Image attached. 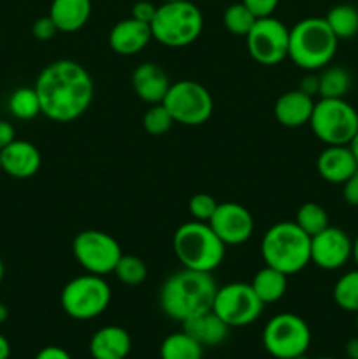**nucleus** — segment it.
Masks as SVG:
<instances>
[{"label": "nucleus", "instance_id": "1", "mask_svg": "<svg viewBox=\"0 0 358 359\" xmlns=\"http://www.w3.org/2000/svg\"><path fill=\"white\" fill-rule=\"evenodd\" d=\"M34 88L41 102V114L56 123H70L81 118L95 95L90 72L74 60H56L46 65Z\"/></svg>", "mask_w": 358, "mask_h": 359}, {"label": "nucleus", "instance_id": "2", "mask_svg": "<svg viewBox=\"0 0 358 359\" xmlns=\"http://www.w3.org/2000/svg\"><path fill=\"white\" fill-rule=\"evenodd\" d=\"M216 290L211 273L183 269L161 284L158 302L167 318L185 323L193 316L211 311Z\"/></svg>", "mask_w": 358, "mask_h": 359}, {"label": "nucleus", "instance_id": "3", "mask_svg": "<svg viewBox=\"0 0 358 359\" xmlns=\"http://www.w3.org/2000/svg\"><path fill=\"white\" fill-rule=\"evenodd\" d=\"M339 39L325 18H304L290 28L288 58L302 70L316 72L332 62Z\"/></svg>", "mask_w": 358, "mask_h": 359}, {"label": "nucleus", "instance_id": "4", "mask_svg": "<svg viewBox=\"0 0 358 359\" xmlns=\"http://www.w3.org/2000/svg\"><path fill=\"white\" fill-rule=\"evenodd\" d=\"M262 258L265 265L295 276L311 263V237L295 221H279L263 235Z\"/></svg>", "mask_w": 358, "mask_h": 359}, {"label": "nucleus", "instance_id": "5", "mask_svg": "<svg viewBox=\"0 0 358 359\" xmlns=\"http://www.w3.org/2000/svg\"><path fill=\"white\" fill-rule=\"evenodd\" d=\"M172 249L183 269L211 273L223 263L227 245L218 238L209 223L188 221L174 231Z\"/></svg>", "mask_w": 358, "mask_h": 359}, {"label": "nucleus", "instance_id": "6", "mask_svg": "<svg viewBox=\"0 0 358 359\" xmlns=\"http://www.w3.org/2000/svg\"><path fill=\"white\" fill-rule=\"evenodd\" d=\"M151 35L167 48H186L200 37L204 30L202 11L190 0L164 2L157 7L151 21Z\"/></svg>", "mask_w": 358, "mask_h": 359}, {"label": "nucleus", "instance_id": "7", "mask_svg": "<svg viewBox=\"0 0 358 359\" xmlns=\"http://www.w3.org/2000/svg\"><path fill=\"white\" fill-rule=\"evenodd\" d=\"M309 126L325 146H350L358 132V112L344 98H319Z\"/></svg>", "mask_w": 358, "mask_h": 359}, {"label": "nucleus", "instance_id": "8", "mask_svg": "<svg viewBox=\"0 0 358 359\" xmlns=\"http://www.w3.org/2000/svg\"><path fill=\"white\" fill-rule=\"evenodd\" d=\"M112 291L102 276L86 273L74 277L60 293V305L69 318L76 321H90L107 311Z\"/></svg>", "mask_w": 358, "mask_h": 359}, {"label": "nucleus", "instance_id": "9", "mask_svg": "<svg viewBox=\"0 0 358 359\" xmlns=\"http://www.w3.org/2000/svg\"><path fill=\"white\" fill-rule=\"evenodd\" d=\"M262 342L274 359H300L311 346V328L300 316L281 312L267 321Z\"/></svg>", "mask_w": 358, "mask_h": 359}, {"label": "nucleus", "instance_id": "10", "mask_svg": "<svg viewBox=\"0 0 358 359\" xmlns=\"http://www.w3.org/2000/svg\"><path fill=\"white\" fill-rule=\"evenodd\" d=\"M161 104L167 107L175 123L185 126H200L209 121L214 102L204 84L192 79L172 83Z\"/></svg>", "mask_w": 358, "mask_h": 359}, {"label": "nucleus", "instance_id": "11", "mask_svg": "<svg viewBox=\"0 0 358 359\" xmlns=\"http://www.w3.org/2000/svg\"><path fill=\"white\" fill-rule=\"evenodd\" d=\"M263 307L251 284L230 283L218 287L211 309L230 328H244L262 316Z\"/></svg>", "mask_w": 358, "mask_h": 359}, {"label": "nucleus", "instance_id": "12", "mask_svg": "<svg viewBox=\"0 0 358 359\" xmlns=\"http://www.w3.org/2000/svg\"><path fill=\"white\" fill-rule=\"evenodd\" d=\"M72 252L76 262L88 273L102 277L114 272L123 256L119 242L100 230H84L77 233L72 242Z\"/></svg>", "mask_w": 358, "mask_h": 359}, {"label": "nucleus", "instance_id": "13", "mask_svg": "<svg viewBox=\"0 0 358 359\" xmlns=\"http://www.w3.org/2000/svg\"><path fill=\"white\" fill-rule=\"evenodd\" d=\"M246 46L255 62L262 65H277L288 58L290 28L277 18H258L246 35Z\"/></svg>", "mask_w": 358, "mask_h": 359}, {"label": "nucleus", "instance_id": "14", "mask_svg": "<svg viewBox=\"0 0 358 359\" xmlns=\"http://www.w3.org/2000/svg\"><path fill=\"white\" fill-rule=\"evenodd\" d=\"M353 258V241L344 230L326 226L311 237V263L321 270H339Z\"/></svg>", "mask_w": 358, "mask_h": 359}, {"label": "nucleus", "instance_id": "15", "mask_svg": "<svg viewBox=\"0 0 358 359\" xmlns=\"http://www.w3.org/2000/svg\"><path fill=\"white\" fill-rule=\"evenodd\" d=\"M209 226L225 245H241L251 238L255 219L244 205L235 202L218 203Z\"/></svg>", "mask_w": 358, "mask_h": 359}, {"label": "nucleus", "instance_id": "16", "mask_svg": "<svg viewBox=\"0 0 358 359\" xmlns=\"http://www.w3.org/2000/svg\"><path fill=\"white\" fill-rule=\"evenodd\" d=\"M42 163L41 151L28 140H13L0 149V170L14 179H30L39 172Z\"/></svg>", "mask_w": 358, "mask_h": 359}, {"label": "nucleus", "instance_id": "17", "mask_svg": "<svg viewBox=\"0 0 358 359\" xmlns=\"http://www.w3.org/2000/svg\"><path fill=\"white\" fill-rule=\"evenodd\" d=\"M316 168L323 181L344 184L358 170V161L350 146H326L316 160Z\"/></svg>", "mask_w": 358, "mask_h": 359}, {"label": "nucleus", "instance_id": "18", "mask_svg": "<svg viewBox=\"0 0 358 359\" xmlns=\"http://www.w3.org/2000/svg\"><path fill=\"white\" fill-rule=\"evenodd\" d=\"M151 39L153 35L150 25L133 20L132 16L118 21L109 32V46L121 56L137 55L150 44Z\"/></svg>", "mask_w": 358, "mask_h": 359}, {"label": "nucleus", "instance_id": "19", "mask_svg": "<svg viewBox=\"0 0 358 359\" xmlns=\"http://www.w3.org/2000/svg\"><path fill=\"white\" fill-rule=\"evenodd\" d=\"M171 79L160 65L144 62L132 72L133 91L147 104H161L171 88Z\"/></svg>", "mask_w": 358, "mask_h": 359}, {"label": "nucleus", "instance_id": "20", "mask_svg": "<svg viewBox=\"0 0 358 359\" xmlns=\"http://www.w3.org/2000/svg\"><path fill=\"white\" fill-rule=\"evenodd\" d=\"M88 351L91 359H126L132 351V339L125 328L109 325L91 335Z\"/></svg>", "mask_w": 358, "mask_h": 359}, {"label": "nucleus", "instance_id": "21", "mask_svg": "<svg viewBox=\"0 0 358 359\" xmlns=\"http://www.w3.org/2000/svg\"><path fill=\"white\" fill-rule=\"evenodd\" d=\"M312 109H314V98L302 93L300 90H291L277 98L274 105V116L277 123L286 128H298L309 125Z\"/></svg>", "mask_w": 358, "mask_h": 359}, {"label": "nucleus", "instance_id": "22", "mask_svg": "<svg viewBox=\"0 0 358 359\" xmlns=\"http://www.w3.org/2000/svg\"><path fill=\"white\" fill-rule=\"evenodd\" d=\"M183 330H185L188 335H192L200 346L206 349V347H216L227 340L228 332H230V326L227 323L221 321L214 311L202 312V314H197L193 318L186 319L183 323Z\"/></svg>", "mask_w": 358, "mask_h": 359}, {"label": "nucleus", "instance_id": "23", "mask_svg": "<svg viewBox=\"0 0 358 359\" xmlns=\"http://www.w3.org/2000/svg\"><path fill=\"white\" fill-rule=\"evenodd\" d=\"M91 14V0H53L49 18L55 21L58 32L72 34L88 23Z\"/></svg>", "mask_w": 358, "mask_h": 359}, {"label": "nucleus", "instance_id": "24", "mask_svg": "<svg viewBox=\"0 0 358 359\" xmlns=\"http://www.w3.org/2000/svg\"><path fill=\"white\" fill-rule=\"evenodd\" d=\"M251 287L256 293V297L262 300L263 305L276 304L284 297L288 290V276L265 265L255 273L251 280Z\"/></svg>", "mask_w": 358, "mask_h": 359}, {"label": "nucleus", "instance_id": "25", "mask_svg": "<svg viewBox=\"0 0 358 359\" xmlns=\"http://www.w3.org/2000/svg\"><path fill=\"white\" fill-rule=\"evenodd\" d=\"M204 347L183 330L165 337L160 344V359H202Z\"/></svg>", "mask_w": 358, "mask_h": 359}, {"label": "nucleus", "instance_id": "26", "mask_svg": "<svg viewBox=\"0 0 358 359\" xmlns=\"http://www.w3.org/2000/svg\"><path fill=\"white\" fill-rule=\"evenodd\" d=\"M325 20L339 41L351 39L358 34V9L350 4H339L332 7L326 13Z\"/></svg>", "mask_w": 358, "mask_h": 359}, {"label": "nucleus", "instance_id": "27", "mask_svg": "<svg viewBox=\"0 0 358 359\" xmlns=\"http://www.w3.org/2000/svg\"><path fill=\"white\" fill-rule=\"evenodd\" d=\"M351 88V74L344 67H325L319 74V98H344Z\"/></svg>", "mask_w": 358, "mask_h": 359}, {"label": "nucleus", "instance_id": "28", "mask_svg": "<svg viewBox=\"0 0 358 359\" xmlns=\"http://www.w3.org/2000/svg\"><path fill=\"white\" fill-rule=\"evenodd\" d=\"M333 302L346 312H358V269L350 270L333 284Z\"/></svg>", "mask_w": 358, "mask_h": 359}, {"label": "nucleus", "instance_id": "29", "mask_svg": "<svg viewBox=\"0 0 358 359\" xmlns=\"http://www.w3.org/2000/svg\"><path fill=\"white\" fill-rule=\"evenodd\" d=\"M11 114L16 119H34L35 116L41 114V102H39L35 88H18L11 93L9 102Z\"/></svg>", "mask_w": 358, "mask_h": 359}, {"label": "nucleus", "instance_id": "30", "mask_svg": "<svg viewBox=\"0 0 358 359\" xmlns=\"http://www.w3.org/2000/svg\"><path fill=\"white\" fill-rule=\"evenodd\" d=\"M295 223H297L309 237H312V235L319 233V231L325 230L326 226H330L329 214H326V210L316 202L302 203L297 210V216H295Z\"/></svg>", "mask_w": 358, "mask_h": 359}, {"label": "nucleus", "instance_id": "31", "mask_svg": "<svg viewBox=\"0 0 358 359\" xmlns=\"http://www.w3.org/2000/svg\"><path fill=\"white\" fill-rule=\"evenodd\" d=\"M256 20H258V18H256L242 2L228 6L223 14L225 28H227L230 34L242 35V37L248 35V32L251 30Z\"/></svg>", "mask_w": 358, "mask_h": 359}, {"label": "nucleus", "instance_id": "32", "mask_svg": "<svg viewBox=\"0 0 358 359\" xmlns=\"http://www.w3.org/2000/svg\"><path fill=\"white\" fill-rule=\"evenodd\" d=\"M112 273L118 277L119 283L126 284V286H139V284H142L146 280L147 266L137 256L123 255Z\"/></svg>", "mask_w": 358, "mask_h": 359}, {"label": "nucleus", "instance_id": "33", "mask_svg": "<svg viewBox=\"0 0 358 359\" xmlns=\"http://www.w3.org/2000/svg\"><path fill=\"white\" fill-rule=\"evenodd\" d=\"M174 123V118H172L171 112L167 111L164 104H153L142 118L144 130L151 135H164L172 128Z\"/></svg>", "mask_w": 358, "mask_h": 359}, {"label": "nucleus", "instance_id": "34", "mask_svg": "<svg viewBox=\"0 0 358 359\" xmlns=\"http://www.w3.org/2000/svg\"><path fill=\"white\" fill-rule=\"evenodd\" d=\"M218 202L207 193H199V195H193L188 202V210L192 214V217L195 221H204V223H209V219L213 217V214L216 212Z\"/></svg>", "mask_w": 358, "mask_h": 359}, {"label": "nucleus", "instance_id": "35", "mask_svg": "<svg viewBox=\"0 0 358 359\" xmlns=\"http://www.w3.org/2000/svg\"><path fill=\"white\" fill-rule=\"evenodd\" d=\"M56 34H58V28H56L55 21L49 18V14L48 16L39 18V20H35V23L32 25V35L41 42L51 41Z\"/></svg>", "mask_w": 358, "mask_h": 359}, {"label": "nucleus", "instance_id": "36", "mask_svg": "<svg viewBox=\"0 0 358 359\" xmlns=\"http://www.w3.org/2000/svg\"><path fill=\"white\" fill-rule=\"evenodd\" d=\"M256 18L272 16L279 6V0H241Z\"/></svg>", "mask_w": 358, "mask_h": 359}, {"label": "nucleus", "instance_id": "37", "mask_svg": "<svg viewBox=\"0 0 358 359\" xmlns=\"http://www.w3.org/2000/svg\"><path fill=\"white\" fill-rule=\"evenodd\" d=\"M154 14H157V6L147 0H139L132 6V18L137 21H142V23L151 25Z\"/></svg>", "mask_w": 358, "mask_h": 359}, {"label": "nucleus", "instance_id": "38", "mask_svg": "<svg viewBox=\"0 0 358 359\" xmlns=\"http://www.w3.org/2000/svg\"><path fill=\"white\" fill-rule=\"evenodd\" d=\"M343 198L347 205L358 207V170L343 184Z\"/></svg>", "mask_w": 358, "mask_h": 359}, {"label": "nucleus", "instance_id": "39", "mask_svg": "<svg viewBox=\"0 0 358 359\" xmlns=\"http://www.w3.org/2000/svg\"><path fill=\"white\" fill-rule=\"evenodd\" d=\"M297 90H300L302 93L309 95V97L314 98L316 95H319V76L314 72L305 74L300 79V84H298Z\"/></svg>", "mask_w": 358, "mask_h": 359}, {"label": "nucleus", "instance_id": "40", "mask_svg": "<svg viewBox=\"0 0 358 359\" xmlns=\"http://www.w3.org/2000/svg\"><path fill=\"white\" fill-rule=\"evenodd\" d=\"M34 359H72L69 353L63 347L58 346H46L35 354Z\"/></svg>", "mask_w": 358, "mask_h": 359}, {"label": "nucleus", "instance_id": "41", "mask_svg": "<svg viewBox=\"0 0 358 359\" xmlns=\"http://www.w3.org/2000/svg\"><path fill=\"white\" fill-rule=\"evenodd\" d=\"M13 140H16V130H14V126L9 121L0 119V149L9 146Z\"/></svg>", "mask_w": 358, "mask_h": 359}, {"label": "nucleus", "instance_id": "42", "mask_svg": "<svg viewBox=\"0 0 358 359\" xmlns=\"http://www.w3.org/2000/svg\"><path fill=\"white\" fill-rule=\"evenodd\" d=\"M344 351H346L347 359H358V337H353V339L347 340Z\"/></svg>", "mask_w": 358, "mask_h": 359}, {"label": "nucleus", "instance_id": "43", "mask_svg": "<svg viewBox=\"0 0 358 359\" xmlns=\"http://www.w3.org/2000/svg\"><path fill=\"white\" fill-rule=\"evenodd\" d=\"M11 356V344L6 337L0 333V359H9Z\"/></svg>", "mask_w": 358, "mask_h": 359}, {"label": "nucleus", "instance_id": "44", "mask_svg": "<svg viewBox=\"0 0 358 359\" xmlns=\"http://www.w3.org/2000/svg\"><path fill=\"white\" fill-rule=\"evenodd\" d=\"M7 318H9V309L0 302V325H4L7 321Z\"/></svg>", "mask_w": 358, "mask_h": 359}, {"label": "nucleus", "instance_id": "45", "mask_svg": "<svg viewBox=\"0 0 358 359\" xmlns=\"http://www.w3.org/2000/svg\"><path fill=\"white\" fill-rule=\"evenodd\" d=\"M350 147H351V151H353L354 158H357V161H358V132H357V135L353 137V140H351Z\"/></svg>", "mask_w": 358, "mask_h": 359}, {"label": "nucleus", "instance_id": "46", "mask_svg": "<svg viewBox=\"0 0 358 359\" xmlns=\"http://www.w3.org/2000/svg\"><path fill=\"white\" fill-rule=\"evenodd\" d=\"M353 259H354V263H357V269H358V235H357V238L353 241Z\"/></svg>", "mask_w": 358, "mask_h": 359}, {"label": "nucleus", "instance_id": "47", "mask_svg": "<svg viewBox=\"0 0 358 359\" xmlns=\"http://www.w3.org/2000/svg\"><path fill=\"white\" fill-rule=\"evenodd\" d=\"M4 273H6V269H4V262L0 259V283H2V279H4Z\"/></svg>", "mask_w": 358, "mask_h": 359}, {"label": "nucleus", "instance_id": "48", "mask_svg": "<svg viewBox=\"0 0 358 359\" xmlns=\"http://www.w3.org/2000/svg\"><path fill=\"white\" fill-rule=\"evenodd\" d=\"M314 359H333V358H330V356H321V358H314Z\"/></svg>", "mask_w": 358, "mask_h": 359}, {"label": "nucleus", "instance_id": "49", "mask_svg": "<svg viewBox=\"0 0 358 359\" xmlns=\"http://www.w3.org/2000/svg\"><path fill=\"white\" fill-rule=\"evenodd\" d=\"M164 2H179V0H164Z\"/></svg>", "mask_w": 358, "mask_h": 359}, {"label": "nucleus", "instance_id": "50", "mask_svg": "<svg viewBox=\"0 0 358 359\" xmlns=\"http://www.w3.org/2000/svg\"><path fill=\"white\" fill-rule=\"evenodd\" d=\"M357 328H358V312H357Z\"/></svg>", "mask_w": 358, "mask_h": 359}]
</instances>
